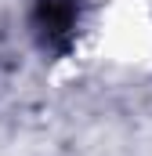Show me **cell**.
<instances>
[{
	"instance_id": "cell-1",
	"label": "cell",
	"mask_w": 152,
	"mask_h": 156,
	"mask_svg": "<svg viewBox=\"0 0 152 156\" xmlns=\"http://www.w3.org/2000/svg\"><path fill=\"white\" fill-rule=\"evenodd\" d=\"M36 26L43 40H65L76 26V0H36Z\"/></svg>"
}]
</instances>
